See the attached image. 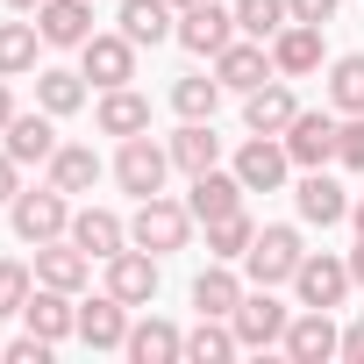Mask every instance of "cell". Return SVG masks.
Instances as JSON below:
<instances>
[{
    "label": "cell",
    "instance_id": "obj_1",
    "mask_svg": "<svg viewBox=\"0 0 364 364\" xmlns=\"http://www.w3.org/2000/svg\"><path fill=\"white\" fill-rule=\"evenodd\" d=\"M186 236H193V208L186 200H164V193H150V200H136V222H129V243H143V250H186Z\"/></svg>",
    "mask_w": 364,
    "mask_h": 364
},
{
    "label": "cell",
    "instance_id": "obj_2",
    "mask_svg": "<svg viewBox=\"0 0 364 364\" xmlns=\"http://www.w3.org/2000/svg\"><path fill=\"white\" fill-rule=\"evenodd\" d=\"M300 229H286V222H272V229H257L250 236V250H243V272L257 279V286H293V272H300Z\"/></svg>",
    "mask_w": 364,
    "mask_h": 364
},
{
    "label": "cell",
    "instance_id": "obj_3",
    "mask_svg": "<svg viewBox=\"0 0 364 364\" xmlns=\"http://www.w3.org/2000/svg\"><path fill=\"white\" fill-rule=\"evenodd\" d=\"M114 178H122V193H136V200L164 193V178H171V143H150V136H122Z\"/></svg>",
    "mask_w": 364,
    "mask_h": 364
},
{
    "label": "cell",
    "instance_id": "obj_4",
    "mask_svg": "<svg viewBox=\"0 0 364 364\" xmlns=\"http://www.w3.org/2000/svg\"><path fill=\"white\" fill-rule=\"evenodd\" d=\"M15 236H22V243H58V236H72V193H58V186L15 193Z\"/></svg>",
    "mask_w": 364,
    "mask_h": 364
},
{
    "label": "cell",
    "instance_id": "obj_5",
    "mask_svg": "<svg viewBox=\"0 0 364 364\" xmlns=\"http://www.w3.org/2000/svg\"><path fill=\"white\" fill-rule=\"evenodd\" d=\"M350 257H328V250H307L300 257V272H293V293H300V307H343L350 300Z\"/></svg>",
    "mask_w": 364,
    "mask_h": 364
},
{
    "label": "cell",
    "instance_id": "obj_6",
    "mask_svg": "<svg viewBox=\"0 0 364 364\" xmlns=\"http://www.w3.org/2000/svg\"><path fill=\"white\" fill-rule=\"evenodd\" d=\"M236 36H243L236 29V8H222V0H200V8L178 15V43H186L193 58H222Z\"/></svg>",
    "mask_w": 364,
    "mask_h": 364
},
{
    "label": "cell",
    "instance_id": "obj_7",
    "mask_svg": "<svg viewBox=\"0 0 364 364\" xmlns=\"http://www.w3.org/2000/svg\"><path fill=\"white\" fill-rule=\"evenodd\" d=\"M336 107H300L293 114V129H286V157L300 164V171H314V164H328L336 157Z\"/></svg>",
    "mask_w": 364,
    "mask_h": 364
},
{
    "label": "cell",
    "instance_id": "obj_8",
    "mask_svg": "<svg viewBox=\"0 0 364 364\" xmlns=\"http://www.w3.org/2000/svg\"><path fill=\"white\" fill-rule=\"evenodd\" d=\"M286 171H293L286 136H250V143L236 150V178H243V193H279V186H286Z\"/></svg>",
    "mask_w": 364,
    "mask_h": 364
},
{
    "label": "cell",
    "instance_id": "obj_9",
    "mask_svg": "<svg viewBox=\"0 0 364 364\" xmlns=\"http://www.w3.org/2000/svg\"><path fill=\"white\" fill-rule=\"evenodd\" d=\"M79 72H86L100 93H107V86H129V79H136V43H129L122 29H114V36H86V43H79Z\"/></svg>",
    "mask_w": 364,
    "mask_h": 364
},
{
    "label": "cell",
    "instance_id": "obj_10",
    "mask_svg": "<svg viewBox=\"0 0 364 364\" xmlns=\"http://www.w3.org/2000/svg\"><path fill=\"white\" fill-rule=\"evenodd\" d=\"M107 293L129 300V307H150V300H157V250H143V243L114 250V257H107Z\"/></svg>",
    "mask_w": 364,
    "mask_h": 364
},
{
    "label": "cell",
    "instance_id": "obj_11",
    "mask_svg": "<svg viewBox=\"0 0 364 364\" xmlns=\"http://www.w3.org/2000/svg\"><path fill=\"white\" fill-rule=\"evenodd\" d=\"M229 321H236V343H243V350H272V343H286V321H293V314L272 300V286H257V293H243V307H236Z\"/></svg>",
    "mask_w": 364,
    "mask_h": 364
},
{
    "label": "cell",
    "instance_id": "obj_12",
    "mask_svg": "<svg viewBox=\"0 0 364 364\" xmlns=\"http://www.w3.org/2000/svg\"><path fill=\"white\" fill-rule=\"evenodd\" d=\"M286 357H293V364H328V357H343V328L328 321V307H307V314L286 321Z\"/></svg>",
    "mask_w": 364,
    "mask_h": 364
},
{
    "label": "cell",
    "instance_id": "obj_13",
    "mask_svg": "<svg viewBox=\"0 0 364 364\" xmlns=\"http://www.w3.org/2000/svg\"><path fill=\"white\" fill-rule=\"evenodd\" d=\"M0 150H8L15 164H50V150H58V114H50V107L15 114L8 129H0Z\"/></svg>",
    "mask_w": 364,
    "mask_h": 364
},
{
    "label": "cell",
    "instance_id": "obj_14",
    "mask_svg": "<svg viewBox=\"0 0 364 364\" xmlns=\"http://www.w3.org/2000/svg\"><path fill=\"white\" fill-rule=\"evenodd\" d=\"M215 79H222V86H236V93H250V86L279 79V65H272V43H257V36H236V43L215 58Z\"/></svg>",
    "mask_w": 364,
    "mask_h": 364
},
{
    "label": "cell",
    "instance_id": "obj_15",
    "mask_svg": "<svg viewBox=\"0 0 364 364\" xmlns=\"http://www.w3.org/2000/svg\"><path fill=\"white\" fill-rule=\"evenodd\" d=\"M293 208H300V222H314V229H336V222H350V193L336 186V178L314 164L300 186H293Z\"/></svg>",
    "mask_w": 364,
    "mask_h": 364
},
{
    "label": "cell",
    "instance_id": "obj_16",
    "mask_svg": "<svg viewBox=\"0 0 364 364\" xmlns=\"http://www.w3.org/2000/svg\"><path fill=\"white\" fill-rule=\"evenodd\" d=\"M272 65H279V79L321 72V22H286V29L272 36Z\"/></svg>",
    "mask_w": 364,
    "mask_h": 364
},
{
    "label": "cell",
    "instance_id": "obj_17",
    "mask_svg": "<svg viewBox=\"0 0 364 364\" xmlns=\"http://www.w3.org/2000/svg\"><path fill=\"white\" fill-rule=\"evenodd\" d=\"M293 114H300V100H293V86H279V79H264V86L243 93V122H250V136H286Z\"/></svg>",
    "mask_w": 364,
    "mask_h": 364
},
{
    "label": "cell",
    "instance_id": "obj_18",
    "mask_svg": "<svg viewBox=\"0 0 364 364\" xmlns=\"http://www.w3.org/2000/svg\"><path fill=\"white\" fill-rule=\"evenodd\" d=\"M93 279V257L72 243V236H58V243H36V286H58V293H79Z\"/></svg>",
    "mask_w": 364,
    "mask_h": 364
},
{
    "label": "cell",
    "instance_id": "obj_19",
    "mask_svg": "<svg viewBox=\"0 0 364 364\" xmlns=\"http://www.w3.org/2000/svg\"><path fill=\"white\" fill-rule=\"evenodd\" d=\"M22 321H29V336H43V343L79 336V307H72V293H58V286H36L29 307H22Z\"/></svg>",
    "mask_w": 364,
    "mask_h": 364
},
{
    "label": "cell",
    "instance_id": "obj_20",
    "mask_svg": "<svg viewBox=\"0 0 364 364\" xmlns=\"http://www.w3.org/2000/svg\"><path fill=\"white\" fill-rule=\"evenodd\" d=\"M72 243H79L86 257H100V264H107L114 250H129V222H122V215H107V208H79V215H72Z\"/></svg>",
    "mask_w": 364,
    "mask_h": 364
},
{
    "label": "cell",
    "instance_id": "obj_21",
    "mask_svg": "<svg viewBox=\"0 0 364 364\" xmlns=\"http://www.w3.org/2000/svg\"><path fill=\"white\" fill-rule=\"evenodd\" d=\"M79 336H86V350H122L129 343V300H114V293L86 300L79 307Z\"/></svg>",
    "mask_w": 364,
    "mask_h": 364
},
{
    "label": "cell",
    "instance_id": "obj_22",
    "mask_svg": "<svg viewBox=\"0 0 364 364\" xmlns=\"http://www.w3.org/2000/svg\"><path fill=\"white\" fill-rule=\"evenodd\" d=\"M186 208H193V222H222V215H236V208H243V178H236V171H193Z\"/></svg>",
    "mask_w": 364,
    "mask_h": 364
},
{
    "label": "cell",
    "instance_id": "obj_23",
    "mask_svg": "<svg viewBox=\"0 0 364 364\" xmlns=\"http://www.w3.org/2000/svg\"><path fill=\"white\" fill-rule=\"evenodd\" d=\"M36 29H43V43L79 50V43L93 36V8H86V0H43V8H36Z\"/></svg>",
    "mask_w": 364,
    "mask_h": 364
},
{
    "label": "cell",
    "instance_id": "obj_24",
    "mask_svg": "<svg viewBox=\"0 0 364 364\" xmlns=\"http://www.w3.org/2000/svg\"><path fill=\"white\" fill-rule=\"evenodd\" d=\"M122 36L136 50L164 43V36H178V8H171V0H122Z\"/></svg>",
    "mask_w": 364,
    "mask_h": 364
},
{
    "label": "cell",
    "instance_id": "obj_25",
    "mask_svg": "<svg viewBox=\"0 0 364 364\" xmlns=\"http://www.w3.org/2000/svg\"><path fill=\"white\" fill-rule=\"evenodd\" d=\"M136 364H171V357H186V336H178L164 314H150V321H129V343H122Z\"/></svg>",
    "mask_w": 364,
    "mask_h": 364
},
{
    "label": "cell",
    "instance_id": "obj_26",
    "mask_svg": "<svg viewBox=\"0 0 364 364\" xmlns=\"http://www.w3.org/2000/svg\"><path fill=\"white\" fill-rule=\"evenodd\" d=\"M50 186H58V193H93V186H100V157H93L86 143H58V150H50Z\"/></svg>",
    "mask_w": 364,
    "mask_h": 364
},
{
    "label": "cell",
    "instance_id": "obj_27",
    "mask_svg": "<svg viewBox=\"0 0 364 364\" xmlns=\"http://www.w3.org/2000/svg\"><path fill=\"white\" fill-rule=\"evenodd\" d=\"M143 129H150V100L129 86H107L100 93V136H143Z\"/></svg>",
    "mask_w": 364,
    "mask_h": 364
},
{
    "label": "cell",
    "instance_id": "obj_28",
    "mask_svg": "<svg viewBox=\"0 0 364 364\" xmlns=\"http://www.w3.org/2000/svg\"><path fill=\"white\" fill-rule=\"evenodd\" d=\"M193 307H200V314H222V321H229V314L243 307V279H236V272H229V264L215 257V264H208V272L193 279Z\"/></svg>",
    "mask_w": 364,
    "mask_h": 364
},
{
    "label": "cell",
    "instance_id": "obj_29",
    "mask_svg": "<svg viewBox=\"0 0 364 364\" xmlns=\"http://www.w3.org/2000/svg\"><path fill=\"white\" fill-rule=\"evenodd\" d=\"M215 157H222V136H215V122H186V129H178L171 136V164L178 171H215Z\"/></svg>",
    "mask_w": 364,
    "mask_h": 364
},
{
    "label": "cell",
    "instance_id": "obj_30",
    "mask_svg": "<svg viewBox=\"0 0 364 364\" xmlns=\"http://www.w3.org/2000/svg\"><path fill=\"white\" fill-rule=\"evenodd\" d=\"M36 107H50V114H79V107H86V72H65V65L36 72Z\"/></svg>",
    "mask_w": 364,
    "mask_h": 364
},
{
    "label": "cell",
    "instance_id": "obj_31",
    "mask_svg": "<svg viewBox=\"0 0 364 364\" xmlns=\"http://www.w3.org/2000/svg\"><path fill=\"white\" fill-rule=\"evenodd\" d=\"M36 43H43V29H36V22H0V79L36 72Z\"/></svg>",
    "mask_w": 364,
    "mask_h": 364
},
{
    "label": "cell",
    "instance_id": "obj_32",
    "mask_svg": "<svg viewBox=\"0 0 364 364\" xmlns=\"http://www.w3.org/2000/svg\"><path fill=\"white\" fill-rule=\"evenodd\" d=\"M243 343H236V321H222V314H200V328L186 336V357H200V364H229Z\"/></svg>",
    "mask_w": 364,
    "mask_h": 364
},
{
    "label": "cell",
    "instance_id": "obj_33",
    "mask_svg": "<svg viewBox=\"0 0 364 364\" xmlns=\"http://www.w3.org/2000/svg\"><path fill=\"white\" fill-rule=\"evenodd\" d=\"M250 236H257V222L236 208V215H222V222H208V257H222V264H243V250H250Z\"/></svg>",
    "mask_w": 364,
    "mask_h": 364
},
{
    "label": "cell",
    "instance_id": "obj_34",
    "mask_svg": "<svg viewBox=\"0 0 364 364\" xmlns=\"http://www.w3.org/2000/svg\"><path fill=\"white\" fill-rule=\"evenodd\" d=\"M328 107L336 114H364V58L357 50L328 65Z\"/></svg>",
    "mask_w": 364,
    "mask_h": 364
},
{
    "label": "cell",
    "instance_id": "obj_35",
    "mask_svg": "<svg viewBox=\"0 0 364 364\" xmlns=\"http://www.w3.org/2000/svg\"><path fill=\"white\" fill-rule=\"evenodd\" d=\"M286 22H293V0H236V29L257 43H272Z\"/></svg>",
    "mask_w": 364,
    "mask_h": 364
},
{
    "label": "cell",
    "instance_id": "obj_36",
    "mask_svg": "<svg viewBox=\"0 0 364 364\" xmlns=\"http://www.w3.org/2000/svg\"><path fill=\"white\" fill-rule=\"evenodd\" d=\"M171 107L186 114V122H215V107H222V79H200V72L178 79V86H171Z\"/></svg>",
    "mask_w": 364,
    "mask_h": 364
},
{
    "label": "cell",
    "instance_id": "obj_37",
    "mask_svg": "<svg viewBox=\"0 0 364 364\" xmlns=\"http://www.w3.org/2000/svg\"><path fill=\"white\" fill-rule=\"evenodd\" d=\"M36 293V272L29 264H0V314H22Z\"/></svg>",
    "mask_w": 364,
    "mask_h": 364
},
{
    "label": "cell",
    "instance_id": "obj_38",
    "mask_svg": "<svg viewBox=\"0 0 364 364\" xmlns=\"http://www.w3.org/2000/svg\"><path fill=\"white\" fill-rule=\"evenodd\" d=\"M336 164L364 171V114H343V129H336Z\"/></svg>",
    "mask_w": 364,
    "mask_h": 364
},
{
    "label": "cell",
    "instance_id": "obj_39",
    "mask_svg": "<svg viewBox=\"0 0 364 364\" xmlns=\"http://www.w3.org/2000/svg\"><path fill=\"white\" fill-rule=\"evenodd\" d=\"M8 364H50V343L43 336H15L8 343Z\"/></svg>",
    "mask_w": 364,
    "mask_h": 364
},
{
    "label": "cell",
    "instance_id": "obj_40",
    "mask_svg": "<svg viewBox=\"0 0 364 364\" xmlns=\"http://www.w3.org/2000/svg\"><path fill=\"white\" fill-rule=\"evenodd\" d=\"M336 0H293V22H328Z\"/></svg>",
    "mask_w": 364,
    "mask_h": 364
},
{
    "label": "cell",
    "instance_id": "obj_41",
    "mask_svg": "<svg viewBox=\"0 0 364 364\" xmlns=\"http://www.w3.org/2000/svg\"><path fill=\"white\" fill-rule=\"evenodd\" d=\"M343 357H350V364H364V314L343 328Z\"/></svg>",
    "mask_w": 364,
    "mask_h": 364
},
{
    "label": "cell",
    "instance_id": "obj_42",
    "mask_svg": "<svg viewBox=\"0 0 364 364\" xmlns=\"http://www.w3.org/2000/svg\"><path fill=\"white\" fill-rule=\"evenodd\" d=\"M15 171H22V164H15L8 150H0V200H15V193H22V186H15Z\"/></svg>",
    "mask_w": 364,
    "mask_h": 364
},
{
    "label": "cell",
    "instance_id": "obj_43",
    "mask_svg": "<svg viewBox=\"0 0 364 364\" xmlns=\"http://www.w3.org/2000/svg\"><path fill=\"white\" fill-rule=\"evenodd\" d=\"M15 122V93H8V79H0V129Z\"/></svg>",
    "mask_w": 364,
    "mask_h": 364
},
{
    "label": "cell",
    "instance_id": "obj_44",
    "mask_svg": "<svg viewBox=\"0 0 364 364\" xmlns=\"http://www.w3.org/2000/svg\"><path fill=\"white\" fill-rule=\"evenodd\" d=\"M350 279L364 286V236H357V250H350Z\"/></svg>",
    "mask_w": 364,
    "mask_h": 364
},
{
    "label": "cell",
    "instance_id": "obj_45",
    "mask_svg": "<svg viewBox=\"0 0 364 364\" xmlns=\"http://www.w3.org/2000/svg\"><path fill=\"white\" fill-rule=\"evenodd\" d=\"M8 8H15V15H36V8H43V0H8Z\"/></svg>",
    "mask_w": 364,
    "mask_h": 364
},
{
    "label": "cell",
    "instance_id": "obj_46",
    "mask_svg": "<svg viewBox=\"0 0 364 364\" xmlns=\"http://www.w3.org/2000/svg\"><path fill=\"white\" fill-rule=\"evenodd\" d=\"M350 222H357V236H364V200H350Z\"/></svg>",
    "mask_w": 364,
    "mask_h": 364
},
{
    "label": "cell",
    "instance_id": "obj_47",
    "mask_svg": "<svg viewBox=\"0 0 364 364\" xmlns=\"http://www.w3.org/2000/svg\"><path fill=\"white\" fill-rule=\"evenodd\" d=\"M171 8H178V15H186V8H200V0H171Z\"/></svg>",
    "mask_w": 364,
    "mask_h": 364
}]
</instances>
